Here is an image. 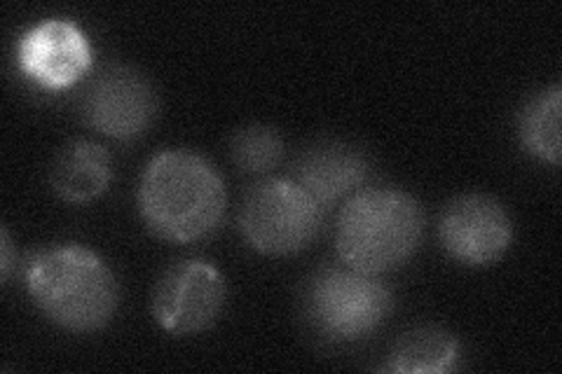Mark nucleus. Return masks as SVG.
<instances>
[{
  "label": "nucleus",
  "instance_id": "f257e3e1",
  "mask_svg": "<svg viewBox=\"0 0 562 374\" xmlns=\"http://www.w3.org/2000/svg\"><path fill=\"white\" fill-rule=\"evenodd\" d=\"M227 192L221 173L192 150L155 155L138 185V211L146 225L173 243L209 237L223 223Z\"/></svg>",
  "mask_w": 562,
  "mask_h": 374
},
{
  "label": "nucleus",
  "instance_id": "f03ea898",
  "mask_svg": "<svg viewBox=\"0 0 562 374\" xmlns=\"http://www.w3.org/2000/svg\"><path fill=\"white\" fill-rule=\"evenodd\" d=\"M425 237V211L398 188H366L338 216L340 260L363 274H386L406 264Z\"/></svg>",
  "mask_w": 562,
  "mask_h": 374
},
{
  "label": "nucleus",
  "instance_id": "7ed1b4c3",
  "mask_svg": "<svg viewBox=\"0 0 562 374\" xmlns=\"http://www.w3.org/2000/svg\"><path fill=\"white\" fill-rule=\"evenodd\" d=\"M26 288L41 311L70 332H94L113 320L120 286L92 248L57 246L29 264Z\"/></svg>",
  "mask_w": 562,
  "mask_h": 374
},
{
  "label": "nucleus",
  "instance_id": "20e7f679",
  "mask_svg": "<svg viewBox=\"0 0 562 374\" xmlns=\"http://www.w3.org/2000/svg\"><path fill=\"white\" fill-rule=\"evenodd\" d=\"M394 309V295L373 276L351 267H324L303 288L310 328L330 342H357L373 335Z\"/></svg>",
  "mask_w": 562,
  "mask_h": 374
},
{
  "label": "nucleus",
  "instance_id": "39448f33",
  "mask_svg": "<svg viewBox=\"0 0 562 374\" xmlns=\"http://www.w3.org/2000/svg\"><path fill=\"white\" fill-rule=\"evenodd\" d=\"M324 208L295 181L270 178L249 190L239 211V229L262 256L301 253L319 235Z\"/></svg>",
  "mask_w": 562,
  "mask_h": 374
},
{
  "label": "nucleus",
  "instance_id": "423d86ee",
  "mask_svg": "<svg viewBox=\"0 0 562 374\" xmlns=\"http://www.w3.org/2000/svg\"><path fill=\"white\" fill-rule=\"evenodd\" d=\"M153 82L130 66H109L87 84L80 111L99 134L115 140H134L148 132L157 117Z\"/></svg>",
  "mask_w": 562,
  "mask_h": 374
},
{
  "label": "nucleus",
  "instance_id": "0eeeda50",
  "mask_svg": "<svg viewBox=\"0 0 562 374\" xmlns=\"http://www.w3.org/2000/svg\"><path fill=\"white\" fill-rule=\"evenodd\" d=\"M225 281L214 264L183 260L171 264L153 291V316L171 335H198L218 320Z\"/></svg>",
  "mask_w": 562,
  "mask_h": 374
},
{
  "label": "nucleus",
  "instance_id": "6e6552de",
  "mask_svg": "<svg viewBox=\"0 0 562 374\" xmlns=\"http://www.w3.org/2000/svg\"><path fill=\"white\" fill-rule=\"evenodd\" d=\"M438 241L460 264H495L514 241L508 211L487 194H462L448 202L438 218Z\"/></svg>",
  "mask_w": 562,
  "mask_h": 374
},
{
  "label": "nucleus",
  "instance_id": "1a4fd4ad",
  "mask_svg": "<svg viewBox=\"0 0 562 374\" xmlns=\"http://www.w3.org/2000/svg\"><path fill=\"white\" fill-rule=\"evenodd\" d=\"M22 76L49 92L78 84L94 66V49L85 31L68 20H45L16 43Z\"/></svg>",
  "mask_w": 562,
  "mask_h": 374
},
{
  "label": "nucleus",
  "instance_id": "9d476101",
  "mask_svg": "<svg viewBox=\"0 0 562 374\" xmlns=\"http://www.w3.org/2000/svg\"><path fill=\"white\" fill-rule=\"evenodd\" d=\"M371 178L368 157L342 140H319L310 146L293 167V181L322 208L347 202Z\"/></svg>",
  "mask_w": 562,
  "mask_h": 374
},
{
  "label": "nucleus",
  "instance_id": "9b49d317",
  "mask_svg": "<svg viewBox=\"0 0 562 374\" xmlns=\"http://www.w3.org/2000/svg\"><path fill=\"white\" fill-rule=\"evenodd\" d=\"M113 181L111 152L92 140H74L55 159L49 183L68 204H87L109 190Z\"/></svg>",
  "mask_w": 562,
  "mask_h": 374
},
{
  "label": "nucleus",
  "instance_id": "f8f14e48",
  "mask_svg": "<svg viewBox=\"0 0 562 374\" xmlns=\"http://www.w3.org/2000/svg\"><path fill=\"white\" fill-rule=\"evenodd\" d=\"M460 365V342L443 328L419 326L403 332L384 370L396 374H446Z\"/></svg>",
  "mask_w": 562,
  "mask_h": 374
},
{
  "label": "nucleus",
  "instance_id": "ddd939ff",
  "mask_svg": "<svg viewBox=\"0 0 562 374\" xmlns=\"http://www.w3.org/2000/svg\"><path fill=\"white\" fill-rule=\"evenodd\" d=\"M560 109H562V87L553 84L527 101L518 115L520 146L532 157L553 167H558L562 159Z\"/></svg>",
  "mask_w": 562,
  "mask_h": 374
},
{
  "label": "nucleus",
  "instance_id": "4468645a",
  "mask_svg": "<svg viewBox=\"0 0 562 374\" xmlns=\"http://www.w3.org/2000/svg\"><path fill=\"white\" fill-rule=\"evenodd\" d=\"M233 162L241 173H270L284 157V140L268 124H249L233 136Z\"/></svg>",
  "mask_w": 562,
  "mask_h": 374
},
{
  "label": "nucleus",
  "instance_id": "2eb2a0df",
  "mask_svg": "<svg viewBox=\"0 0 562 374\" xmlns=\"http://www.w3.org/2000/svg\"><path fill=\"white\" fill-rule=\"evenodd\" d=\"M12 264H14V248L8 227L0 229V276H3V283H8L12 274Z\"/></svg>",
  "mask_w": 562,
  "mask_h": 374
}]
</instances>
